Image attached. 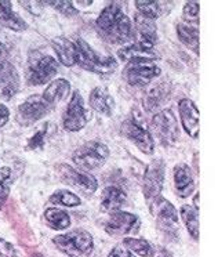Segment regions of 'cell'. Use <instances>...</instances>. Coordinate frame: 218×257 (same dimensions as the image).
<instances>
[{
    "instance_id": "cell-5",
    "label": "cell",
    "mask_w": 218,
    "mask_h": 257,
    "mask_svg": "<svg viewBox=\"0 0 218 257\" xmlns=\"http://www.w3.org/2000/svg\"><path fill=\"white\" fill-rule=\"evenodd\" d=\"M149 212L156 220L157 228L162 229L164 234L175 235L179 229L178 210L174 205L162 195L157 196L149 203Z\"/></svg>"
},
{
    "instance_id": "cell-37",
    "label": "cell",
    "mask_w": 218,
    "mask_h": 257,
    "mask_svg": "<svg viewBox=\"0 0 218 257\" xmlns=\"http://www.w3.org/2000/svg\"><path fill=\"white\" fill-rule=\"evenodd\" d=\"M10 119V111L6 105L0 104V127H3Z\"/></svg>"
},
{
    "instance_id": "cell-39",
    "label": "cell",
    "mask_w": 218,
    "mask_h": 257,
    "mask_svg": "<svg viewBox=\"0 0 218 257\" xmlns=\"http://www.w3.org/2000/svg\"><path fill=\"white\" fill-rule=\"evenodd\" d=\"M6 54V47H5V45L0 42V60H2V57Z\"/></svg>"
},
{
    "instance_id": "cell-29",
    "label": "cell",
    "mask_w": 218,
    "mask_h": 257,
    "mask_svg": "<svg viewBox=\"0 0 218 257\" xmlns=\"http://www.w3.org/2000/svg\"><path fill=\"white\" fill-rule=\"evenodd\" d=\"M124 247L131 253H135L141 257H151L153 256V247L146 239L141 238H126L123 240Z\"/></svg>"
},
{
    "instance_id": "cell-7",
    "label": "cell",
    "mask_w": 218,
    "mask_h": 257,
    "mask_svg": "<svg viewBox=\"0 0 218 257\" xmlns=\"http://www.w3.org/2000/svg\"><path fill=\"white\" fill-rule=\"evenodd\" d=\"M162 69L153 60L130 61L123 71L124 80L134 87H144L160 76Z\"/></svg>"
},
{
    "instance_id": "cell-16",
    "label": "cell",
    "mask_w": 218,
    "mask_h": 257,
    "mask_svg": "<svg viewBox=\"0 0 218 257\" xmlns=\"http://www.w3.org/2000/svg\"><path fill=\"white\" fill-rule=\"evenodd\" d=\"M178 112L185 133L196 140L199 137V109L196 104L190 98H181L178 101Z\"/></svg>"
},
{
    "instance_id": "cell-9",
    "label": "cell",
    "mask_w": 218,
    "mask_h": 257,
    "mask_svg": "<svg viewBox=\"0 0 218 257\" xmlns=\"http://www.w3.org/2000/svg\"><path fill=\"white\" fill-rule=\"evenodd\" d=\"M122 132L142 154L152 155L155 151V140L151 132L138 117L131 116L122 124Z\"/></svg>"
},
{
    "instance_id": "cell-3",
    "label": "cell",
    "mask_w": 218,
    "mask_h": 257,
    "mask_svg": "<svg viewBox=\"0 0 218 257\" xmlns=\"http://www.w3.org/2000/svg\"><path fill=\"white\" fill-rule=\"evenodd\" d=\"M53 243L57 249L71 257H82L89 254L94 247L93 235L82 228L71 229L65 234L57 235L53 238Z\"/></svg>"
},
{
    "instance_id": "cell-36",
    "label": "cell",
    "mask_w": 218,
    "mask_h": 257,
    "mask_svg": "<svg viewBox=\"0 0 218 257\" xmlns=\"http://www.w3.org/2000/svg\"><path fill=\"white\" fill-rule=\"evenodd\" d=\"M108 257H134V254L123 246H115L112 250L109 251Z\"/></svg>"
},
{
    "instance_id": "cell-22",
    "label": "cell",
    "mask_w": 218,
    "mask_h": 257,
    "mask_svg": "<svg viewBox=\"0 0 218 257\" xmlns=\"http://www.w3.org/2000/svg\"><path fill=\"white\" fill-rule=\"evenodd\" d=\"M71 93V83L68 82L67 79L60 78L53 80L46 90L43 91V100L47 102V105L53 108L56 106L57 104H60L62 100H65L68 97V94Z\"/></svg>"
},
{
    "instance_id": "cell-8",
    "label": "cell",
    "mask_w": 218,
    "mask_h": 257,
    "mask_svg": "<svg viewBox=\"0 0 218 257\" xmlns=\"http://www.w3.org/2000/svg\"><path fill=\"white\" fill-rule=\"evenodd\" d=\"M89 117V111L84 105L83 95L80 94L79 90H75L62 115V126L67 132L76 133L86 127Z\"/></svg>"
},
{
    "instance_id": "cell-25",
    "label": "cell",
    "mask_w": 218,
    "mask_h": 257,
    "mask_svg": "<svg viewBox=\"0 0 218 257\" xmlns=\"http://www.w3.org/2000/svg\"><path fill=\"white\" fill-rule=\"evenodd\" d=\"M177 36L185 47H188L195 54H199V28L197 27L186 25L184 23L178 24Z\"/></svg>"
},
{
    "instance_id": "cell-34",
    "label": "cell",
    "mask_w": 218,
    "mask_h": 257,
    "mask_svg": "<svg viewBox=\"0 0 218 257\" xmlns=\"http://www.w3.org/2000/svg\"><path fill=\"white\" fill-rule=\"evenodd\" d=\"M47 5H51L56 10H58L60 13H62L64 16L67 17H71V16H75L78 14V10L72 6V2H65V0H58V2H47Z\"/></svg>"
},
{
    "instance_id": "cell-27",
    "label": "cell",
    "mask_w": 218,
    "mask_h": 257,
    "mask_svg": "<svg viewBox=\"0 0 218 257\" xmlns=\"http://www.w3.org/2000/svg\"><path fill=\"white\" fill-rule=\"evenodd\" d=\"M197 214L199 212L195 210L190 205H182L179 207V216L182 218L189 235L195 240L199 238V216Z\"/></svg>"
},
{
    "instance_id": "cell-19",
    "label": "cell",
    "mask_w": 218,
    "mask_h": 257,
    "mask_svg": "<svg viewBox=\"0 0 218 257\" xmlns=\"http://www.w3.org/2000/svg\"><path fill=\"white\" fill-rule=\"evenodd\" d=\"M53 50L56 51L58 61L62 65L71 68L78 64V47L76 43L69 40L65 36H58L51 40Z\"/></svg>"
},
{
    "instance_id": "cell-31",
    "label": "cell",
    "mask_w": 218,
    "mask_h": 257,
    "mask_svg": "<svg viewBox=\"0 0 218 257\" xmlns=\"http://www.w3.org/2000/svg\"><path fill=\"white\" fill-rule=\"evenodd\" d=\"M135 7H137L138 14L149 18V20H153V21L160 16V5L153 0H137Z\"/></svg>"
},
{
    "instance_id": "cell-10",
    "label": "cell",
    "mask_w": 218,
    "mask_h": 257,
    "mask_svg": "<svg viewBox=\"0 0 218 257\" xmlns=\"http://www.w3.org/2000/svg\"><path fill=\"white\" fill-rule=\"evenodd\" d=\"M58 173H60V179L72 187L79 192H82L86 196H90L94 194L97 188H98V181L94 176L83 170L69 166V165H60L58 166Z\"/></svg>"
},
{
    "instance_id": "cell-23",
    "label": "cell",
    "mask_w": 218,
    "mask_h": 257,
    "mask_svg": "<svg viewBox=\"0 0 218 257\" xmlns=\"http://www.w3.org/2000/svg\"><path fill=\"white\" fill-rule=\"evenodd\" d=\"M0 27L14 32H21L28 28L27 23L13 10V3L3 0L0 2Z\"/></svg>"
},
{
    "instance_id": "cell-33",
    "label": "cell",
    "mask_w": 218,
    "mask_h": 257,
    "mask_svg": "<svg viewBox=\"0 0 218 257\" xmlns=\"http://www.w3.org/2000/svg\"><path fill=\"white\" fill-rule=\"evenodd\" d=\"M47 123L43 124L39 130H36L35 132V135L29 139L28 141V148L29 150H42L43 147H45V143H46V135H47Z\"/></svg>"
},
{
    "instance_id": "cell-11",
    "label": "cell",
    "mask_w": 218,
    "mask_h": 257,
    "mask_svg": "<svg viewBox=\"0 0 218 257\" xmlns=\"http://www.w3.org/2000/svg\"><path fill=\"white\" fill-rule=\"evenodd\" d=\"M166 177V163L163 159H153L145 169L142 192L145 201L149 203L157 196H160Z\"/></svg>"
},
{
    "instance_id": "cell-28",
    "label": "cell",
    "mask_w": 218,
    "mask_h": 257,
    "mask_svg": "<svg viewBox=\"0 0 218 257\" xmlns=\"http://www.w3.org/2000/svg\"><path fill=\"white\" fill-rule=\"evenodd\" d=\"M49 202L51 205H57V206L76 207L82 203V199L79 198V195L73 194L71 191L57 190L54 194H51Z\"/></svg>"
},
{
    "instance_id": "cell-12",
    "label": "cell",
    "mask_w": 218,
    "mask_h": 257,
    "mask_svg": "<svg viewBox=\"0 0 218 257\" xmlns=\"http://www.w3.org/2000/svg\"><path fill=\"white\" fill-rule=\"evenodd\" d=\"M152 127L163 146H173L179 139L178 122L171 109H163L155 113L152 119Z\"/></svg>"
},
{
    "instance_id": "cell-13",
    "label": "cell",
    "mask_w": 218,
    "mask_h": 257,
    "mask_svg": "<svg viewBox=\"0 0 218 257\" xmlns=\"http://www.w3.org/2000/svg\"><path fill=\"white\" fill-rule=\"evenodd\" d=\"M141 220L137 214L118 210L111 213L105 224V231L113 236H123V235L137 234L140 229Z\"/></svg>"
},
{
    "instance_id": "cell-30",
    "label": "cell",
    "mask_w": 218,
    "mask_h": 257,
    "mask_svg": "<svg viewBox=\"0 0 218 257\" xmlns=\"http://www.w3.org/2000/svg\"><path fill=\"white\" fill-rule=\"evenodd\" d=\"M12 181L13 173L10 168H2L0 169V209L6 205L10 190H12Z\"/></svg>"
},
{
    "instance_id": "cell-26",
    "label": "cell",
    "mask_w": 218,
    "mask_h": 257,
    "mask_svg": "<svg viewBox=\"0 0 218 257\" xmlns=\"http://www.w3.org/2000/svg\"><path fill=\"white\" fill-rule=\"evenodd\" d=\"M45 221L51 229H67L71 225V216L60 207H49L45 210Z\"/></svg>"
},
{
    "instance_id": "cell-15",
    "label": "cell",
    "mask_w": 218,
    "mask_h": 257,
    "mask_svg": "<svg viewBox=\"0 0 218 257\" xmlns=\"http://www.w3.org/2000/svg\"><path fill=\"white\" fill-rule=\"evenodd\" d=\"M20 75L12 62L0 60V98L12 100L20 90Z\"/></svg>"
},
{
    "instance_id": "cell-18",
    "label": "cell",
    "mask_w": 218,
    "mask_h": 257,
    "mask_svg": "<svg viewBox=\"0 0 218 257\" xmlns=\"http://www.w3.org/2000/svg\"><path fill=\"white\" fill-rule=\"evenodd\" d=\"M118 57L122 61L126 62L140 61V60H153V61H156L157 54L155 49H153V45L137 40L135 43L122 47L118 51Z\"/></svg>"
},
{
    "instance_id": "cell-24",
    "label": "cell",
    "mask_w": 218,
    "mask_h": 257,
    "mask_svg": "<svg viewBox=\"0 0 218 257\" xmlns=\"http://www.w3.org/2000/svg\"><path fill=\"white\" fill-rule=\"evenodd\" d=\"M134 25L137 32L140 35V39L138 40L155 46V43L157 42V28L155 21L137 13L134 17Z\"/></svg>"
},
{
    "instance_id": "cell-6",
    "label": "cell",
    "mask_w": 218,
    "mask_h": 257,
    "mask_svg": "<svg viewBox=\"0 0 218 257\" xmlns=\"http://www.w3.org/2000/svg\"><path fill=\"white\" fill-rule=\"evenodd\" d=\"M60 69L58 61L47 54H36L35 58H29L27 80L31 86H42L50 82Z\"/></svg>"
},
{
    "instance_id": "cell-40",
    "label": "cell",
    "mask_w": 218,
    "mask_h": 257,
    "mask_svg": "<svg viewBox=\"0 0 218 257\" xmlns=\"http://www.w3.org/2000/svg\"><path fill=\"white\" fill-rule=\"evenodd\" d=\"M32 257H43V256H42L40 253H35V254H34V256H32Z\"/></svg>"
},
{
    "instance_id": "cell-38",
    "label": "cell",
    "mask_w": 218,
    "mask_h": 257,
    "mask_svg": "<svg viewBox=\"0 0 218 257\" xmlns=\"http://www.w3.org/2000/svg\"><path fill=\"white\" fill-rule=\"evenodd\" d=\"M192 207L199 212V194H195V196H193V206Z\"/></svg>"
},
{
    "instance_id": "cell-32",
    "label": "cell",
    "mask_w": 218,
    "mask_h": 257,
    "mask_svg": "<svg viewBox=\"0 0 218 257\" xmlns=\"http://www.w3.org/2000/svg\"><path fill=\"white\" fill-rule=\"evenodd\" d=\"M199 3L197 2H186L184 9H182V17H184V24L197 27L199 25Z\"/></svg>"
},
{
    "instance_id": "cell-35",
    "label": "cell",
    "mask_w": 218,
    "mask_h": 257,
    "mask_svg": "<svg viewBox=\"0 0 218 257\" xmlns=\"http://www.w3.org/2000/svg\"><path fill=\"white\" fill-rule=\"evenodd\" d=\"M0 256L2 257H17V251L16 247L7 242L6 239H2L0 238Z\"/></svg>"
},
{
    "instance_id": "cell-2",
    "label": "cell",
    "mask_w": 218,
    "mask_h": 257,
    "mask_svg": "<svg viewBox=\"0 0 218 257\" xmlns=\"http://www.w3.org/2000/svg\"><path fill=\"white\" fill-rule=\"evenodd\" d=\"M75 43L78 47V64L80 68L100 76L111 75L118 69V61L112 56H101L82 38Z\"/></svg>"
},
{
    "instance_id": "cell-1",
    "label": "cell",
    "mask_w": 218,
    "mask_h": 257,
    "mask_svg": "<svg viewBox=\"0 0 218 257\" xmlns=\"http://www.w3.org/2000/svg\"><path fill=\"white\" fill-rule=\"evenodd\" d=\"M95 29L111 45H124L133 38V24L122 7L111 3L101 12L95 21Z\"/></svg>"
},
{
    "instance_id": "cell-14",
    "label": "cell",
    "mask_w": 218,
    "mask_h": 257,
    "mask_svg": "<svg viewBox=\"0 0 218 257\" xmlns=\"http://www.w3.org/2000/svg\"><path fill=\"white\" fill-rule=\"evenodd\" d=\"M51 108L47 105V102L43 100V97L39 94H34L28 97L21 105L18 106V116L20 120L25 124L38 122L39 119L46 116Z\"/></svg>"
},
{
    "instance_id": "cell-21",
    "label": "cell",
    "mask_w": 218,
    "mask_h": 257,
    "mask_svg": "<svg viewBox=\"0 0 218 257\" xmlns=\"http://www.w3.org/2000/svg\"><path fill=\"white\" fill-rule=\"evenodd\" d=\"M127 201V195L120 187L116 185H109L102 191V198H101V210L106 213H113L120 210Z\"/></svg>"
},
{
    "instance_id": "cell-4",
    "label": "cell",
    "mask_w": 218,
    "mask_h": 257,
    "mask_svg": "<svg viewBox=\"0 0 218 257\" xmlns=\"http://www.w3.org/2000/svg\"><path fill=\"white\" fill-rule=\"evenodd\" d=\"M108 158H109L108 146L97 140L84 143L72 154L75 166H78L79 170H83L87 173L104 166Z\"/></svg>"
},
{
    "instance_id": "cell-17",
    "label": "cell",
    "mask_w": 218,
    "mask_h": 257,
    "mask_svg": "<svg viewBox=\"0 0 218 257\" xmlns=\"http://www.w3.org/2000/svg\"><path fill=\"white\" fill-rule=\"evenodd\" d=\"M174 190L179 198H188L195 192L196 183L192 169L186 163H178L173 169Z\"/></svg>"
},
{
    "instance_id": "cell-20",
    "label": "cell",
    "mask_w": 218,
    "mask_h": 257,
    "mask_svg": "<svg viewBox=\"0 0 218 257\" xmlns=\"http://www.w3.org/2000/svg\"><path fill=\"white\" fill-rule=\"evenodd\" d=\"M89 101L90 106L95 112H98L101 115H105V116L112 115L113 109H115V100L109 93V90L104 86H98V87H94L91 90Z\"/></svg>"
}]
</instances>
